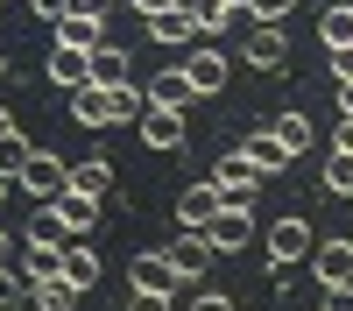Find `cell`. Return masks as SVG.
Instances as JSON below:
<instances>
[{
	"mask_svg": "<svg viewBox=\"0 0 353 311\" xmlns=\"http://www.w3.org/2000/svg\"><path fill=\"white\" fill-rule=\"evenodd\" d=\"M149 36H156L163 50L184 57V50L198 43V21H191V8H170V14H149Z\"/></svg>",
	"mask_w": 353,
	"mask_h": 311,
	"instance_id": "cell-14",
	"label": "cell"
},
{
	"mask_svg": "<svg viewBox=\"0 0 353 311\" xmlns=\"http://www.w3.org/2000/svg\"><path fill=\"white\" fill-rule=\"evenodd\" d=\"M0 85H8V57H0Z\"/></svg>",
	"mask_w": 353,
	"mask_h": 311,
	"instance_id": "cell-41",
	"label": "cell"
},
{
	"mask_svg": "<svg viewBox=\"0 0 353 311\" xmlns=\"http://www.w3.org/2000/svg\"><path fill=\"white\" fill-rule=\"evenodd\" d=\"M14 269H21L28 283H57V276H64V241H21Z\"/></svg>",
	"mask_w": 353,
	"mask_h": 311,
	"instance_id": "cell-7",
	"label": "cell"
},
{
	"mask_svg": "<svg viewBox=\"0 0 353 311\" xmlns=\"http://www.w3.org/2000/svg\"><path fill=\"white\" fill-rule=\"evenodd\" d=\"M191 21H198V36H219V28L233 21V0H184Z\"/></svg>",
	"mask_w": 353,
	"mask_h": 311,
	"instance_id": "cell-25",
	"label": "cell"
},
{
	"mask_svg": "<svg viewBox=\"0 0 353 311\" xmlns=\"http://www.w3.org/2000/svg\"><path fill=\"white\" fill-rule=\"evenodd\" d=\"M212 184H219V198H226V205H254V191H261V177L241 163V149H233V156L212 170Z\"/></svg>",
	"mask_w": 353,
	"mask_h": 311,
	"instance_id": "cell-12",
	"label": "cell"
},
{
	"mask_svg": "<svg viewBox=\"0 0 353 311\" xmlns=\"http://www.w3.org/2000/svg\"><path fill=\"white\" fill-rule=\"evenodd\" d=\"M184 311H233V304H226V297H219V290H198V297H191V304H184Z\"/></svg>",
	"mask_w": 353,
	"mask_h": 311,
	"instance_id": "cell-34",
	"label": "cell"
},
{
	"mask_svg": "<svg viewBox=\"0 0 353 311\" xmlns=\"http://www.w3.org/2000/svg\"><path fill=\"white\" fill-rule=\"evenodd\" d=\"M141 92H149V106H170V113H184L198 92H191V78H184V64H163L149 85H141Z\"/></svg>",
	"mask_w": 353,
	"mask_h": 311,
	"instance_id": "cell-13",
	"label": "cell"
},
{
	"mask_svg": "<svg viewBox=\"0 0 353 311\" xmlns=\"http://www.w3.org/2000/svg\"><path fill=\"white\" fill-rule=\"evenodd\" d=\"M339 121H353V78L339 85Z\"/></svg>",
	"mask_w": 353,
	"mask_h": 311,
	"instance_id": "cell-39",
	"label": "cell"
},
{
	"mask_svg": "<svg viewBox=\"0 0 353 311\" xmlns=\"http://www.w3.org/2000/svg\"><path fill=\"white\" fill-rule=\"evenodd\" d=\"M241 163L254 170V177H276V170H290L297 156H290L283 141H276V128H261V134H248V141H241Z\"/></svg>",
	"mask_w": 353,
	"mask_h": 311,
	"instance_id": "cell-9",
	"label": "cell"
},
{
	"mask_svg": "<svg viewBox=\"0 0 353 311\" xmlns=\"http://www.w3.org/2000/svg\"><path fill=\"white\" fill-rule=\"evenodd\" d=\"M134 128H141V141H149V149H163V156L184 149V113H170V106H141Z\"/></svg>",
	"mask_w": 353,
	"mask_h": 311,
	"instance_id": "cell-10",
	"label": "cell"
},
{
	"mask_svg": "<svg viewBox=\"0 0 353 311\" xmlns=\"http://www.w3.org/2000/svg\"><path fill=\"white\" fill-rule=\"evenodd\" d=\"M325 311H353V283H325Z\"/></svg>",
	"mask_w": 353,
	"mask_h": 311,
	"instance_id": "cell-30",
	"label": "cell"
},
{
	"mask_svg": "<svg viewBox=\"0 0 353 311\" xmlns=\"http://www.w3.org/2000/svg\"><path fill=\"white\" fill-rule=\"evenodd\" d=\"M64 283H71L78 297H85V290H92V283H99V254L85 248V241H78V248H64Z\"/></svg>",
	"mask_w": 353,
	"mask_h": 311,
	"instance_id": "cell-23",
	"label": "cell"
},
{
	"mask_svg": "<svg viewBox=\"0 0 353 311\" xmlns=\"http://www.w3.org/2000/svg\"><path fill=\"white\" fill-rule=\"evenodd\" d=\"M241 57H248L254 71H283V64H290V36H283V28H254Z\"/></svg>",
	"mask_w": 353,
	"mask_h": 311,
	"instance_id": "cell-16",
	"label": "cell"
},
{
	"mask_svg": "<svg viewBox=\"0 0 353 311\" xmlns=\"http://www.w3.org/2000/svg\"><path fill=\"white\" fill-rule=\"evenodd\" d=\"M128 311H170V297H163V290H134Z\"/></svg>",
	"mask_w": 353,
	"mask_h": 311,
	"instance_id": "cell-31",
	"label": "cell"
},
{
	"mask_svg": "<svg viewBox=\"0 0 353 311\" xmlns=\"http://www.w3.org/2000/svg\"><path fill=\"white\" fill-rule=\"evenodd\" d=\"M71 121L78 128H113L121 113H113V85H78L71 92Z\"/></svg>",
	"mask_w": 353,
	"mask_h": 311,
	"instance_id": "cell-11",
	"label": "cell"
},
{
	"mask_svg": "<svg viewBox=\"0 0 353 311\" xmlns=\"http://www.w3.org/2000/svg\"><path fill=\"white\" fill-rule=\"evenodd\" d=\"M205 241H212V254H241L248 241H254V205H219L212 219L198 226Z\"/></svg>",
	"mask_w": 353,
	"mask_h": 311,
	"instance_id": "cell-3",
	"label": "cell"
},
{
	"mask_svg": "<svg viewBox=\"0 0 353 311\" xmlns=\"http://www.w3.org/2000/svg\"><path fill=\"white\" fill-rule=\"evenodd\" d=\"M85 85H128V50L113 43V36H106L92 57H85Z\"/></svg>",
	"mask_w": 353,
	"mask_h": 311,
	"instance_id": "cell-17",
	"label": "cell"
},
{
	"mask_svg": "<svg viewBox=\"0 0 353 311\" xmlns=\"http://www.w3.org/2000/svg\"><path fill=\"white\" fill-rule=\"evenodd\" d=\"M28 14H43V21H64V14H71V0H28Z\"/></svg>",
	"mask_w": 353,
	"mask_h": 311,
	"instance_id": "cell-32",
	"label": "cell"
},
{
	"mask_svg": "<svg viewBox=\"0 0 353 311\" xmlns=\"http://www.w3.org/2000/svg\"><path fill=\"white\" fill-rule=\"evenodd\" d=\"M128 8H134L141 21H149V14H170V8H184V0H128Z\"/></svg>",
	"mask_w": 353,
	"mask_h": 311,
	"instance_id": "cell-35",
	"label": "cell"
},
{
	"mask_svg": "<svg viewBox=\"0 0 353 311\" xmlns=\"http://www.w3.org/2000/svg\"><path fill=\"white\" fill-rule=\"evenodd\" d=\"M14 254H21V248L8 241V226H0V269H14Z\"/></svg>",
	"mask_w": 353,
	"mask_h": 311,
	"instance_id": "cell-38",
	"label": "cell"
},
{
	"mask_svg": "<svg viewBox=\"0 0 353 311\" xmlns=\"http://www.w3.org/2000/svg\"><path fill=\"white\" fill-rule=\"evenodd\" d=\"M276 141H283L290 156H304L311 149V121H304V113H276Z\"/></svg>",
	"mask_w": 353,
	"mask_h": 311,
	"instance_id": "cell-26",
	"label": "cell"
},
{
	"mask_svg": "<svg viewBox=\"0 0 353 311\" xmlns=\"http://www.w3.org/2000/svg\"><path fill=\"white\" fill-rule=\"evenodd\" d=\"M14 184L36 198V205H50V198L71 184V163H64V156H50V149H28V163H21V177H14Z\"/></svg>",
	"mask_w": 353,
	"mask_h": 311,
	"instance_id": "cell-2",
	"label": "cell"
},
{
	"mask_svg": "<svg viewBox=\"0 0 353 311\" xmlns=\"http://www.w3.org/2000/svg\"><path fill=\"white\" fill-rule=\"evenodd\" d=\"M233 8H248V0H233Z\"/></svg>",
	"mask_w": 353,
	"mask_h": 311,
	"instance_id": "cell-43",
	"label": "cell"
},
{
	"mask_svg": "<svg viewBox=\"0 0 353 311\" xmlns=\"http://www.w3.org/2000/svg\"><path fill=\"white\" fill-rule=\"evenodd\" d=\"M219 205H226V198H219V184L205 177V184H191L184 198H176V226H205V219H212Z\"/></svg>",
	"mask_w": 353,
	"mask_h": 311,
	"instance_id": "cell-19",
	"label": "cell"
},
{
	"mask_svg": "<svg viewBox=\"0 0 353 311\" xmlns=\"http://www.w3.org/2000/svg\"><path fill=\"white\" fill-rule=\"evenodd\" d=\"M50 85H57V92H78V85H85V50H50Z\"/></svg>",
	"mask_w": 353,
	"mask_h": 311,
	"instance_id": "cell-22",
	"label": "cell"
},
{
	"mask_svg": "<svg viewBox=\"0 0 353 311\" xmlns=\"http://www.w3.org/2000/svg\"><path fill=\"white\" fill-rule=\"evenodd\" d=\"M311 248H318V234H311V219H297V212H283V219L269 226V262H276V269H290V262H311Z\"/></svg>",
	"mask_w": 353,
	"mask_h": 311,
	"instance_id": "cell-4",
	"label": "cell"
},
{
	"mask_svg": "<svg viewBox=\"0 0 353 311\" xmlns=\"http://www.w3.org/2000/svg\"><path fill=\"white\" fill-rule=\"evenodd\" d=\"M50 28H57V50H85V57H92V50L106 43V14H78V8H71L64 21H50Z\"/></svg>",
	"mask_w": 353,
	"mask_h": 311,
	"instance_id": "cell-8",
	"label": "cell"
},
{
	"mask_svg": "<svg viewBox=\"0 0 353 311\" xmlns=\"http://www.w3.org/2000/svg\"><path fill=\"white\" fill-rule=\"evenodd\" d=\"M318 43H325V50H346L353 43V0H332V8L318 14Z\"/></svg>",
	"mask_w": 353,
	"mask_h": 311,
	"instance_id": "cell-21",
	"label": "cell"
},
{
	"mask_svg": "<svg viewBox=\"0 0 353 311\" xmlns=\"http://www.w3.org/2000/svg\"><path fill=\"white\" fill-rule=\"evenodd\" d=\"M318 311H325V304H318Z\"/></svg>",
	"mask_w": 353,
	"mask_h": 311,
	"instance_id": "cell-44",
	"label": "cell"
},
{
	"mask_svg": "<svg viewBox=\"0 0 353 311\" xmlns=\"http://www.w3.org/2000/svg\"><path fill=\"white\" fill-rule=\"evenodd\" d=\"M290 8H297V0H248L254 28H283V21H290Z\"/></svg>",
	"mask_w": 353,
	"mask_h": 311,
	"instance_id": "cell-28",
	"label": "cell"
},
{
	"mask_svg": "<svg viewBox=\"0 0 353 311\" xmlns=\"http://www.w3.org/2000/svg\"><path fill=\"white\" fill-rule=\"evenodd\" d=\"M113 156H85V163H71V191H92V198H106L113 191Z\"/></svg>",
	"mask_w": 353,
	"mask_h": 311,
	"instance_id": "cell-20",
	"label": "cell"
},
{
	"mask_svg": "<svg viewBox=\"0 0 353 311\" xmlns=\"http://www.w3.org/2000/svg\"><path fill=\"white\" fill-rule=\"evenodd\" d=\"M28 149H36V141H28L21 128H8V134H0V184H14V177H21V163H28Z\"/></svg>",
	"mask_w": 353,
	"mask_h": 311,
	"instance_id": "cell-24",
	"label": "cell"
},
{
	"mask_svg": "<svg viewBox=\"0 0 353 311\" xmlns=\"http://www.w3.org/2000/svg\"><path fill=\"white\" fill-rule=\"evenodd\" d=\"M311 276L318 283H353V241H318L311 248Z\"/></svg>",
	"mask_w": 353,
	"mask_h": 311,
	"instance_id": "cell-15",
	"label": "cell"
},
{
	"mask_svg": "<svg viewBox=\"0 0 353 311\" xmlns=\"http://www.w3.org/2000/svg\"><path fill=\"white\" fill-rule=\"evenodd\" d=\"M0 212H8V184H0Z\"/></svg>",
	"mask_w": 353,
	"mask_h": 311,
	"instance_id": "cell-42",
	"label": "cell"
},
{
	"mask_svg": "<svg viewBox=\"0 0 353 311\" xmlns=\"http://www.w3.org/2000/svg\"><path fill=\"white\" fill-rule=\"evenodd\" d=\"M163 254H170V269H176V283H205V269L219 262V254H212V241H205L198 226H184V234H176V241H170Z\"/></svg>",
	"mask_w": 353,
	"mask_h": 311,
	"instance_id": "cell-5",
	"label": "cell"
},
{
	"mask_svg": "<svg viewBox=\"0 0 353 311\" xmlns=\"http://www.w3.org/2000/svg\"><path fill=\"white\" fill-rule=\"evenodd\" d=\"M332 149H339V156H353V121H339V134H332Z\"/></svg>",
	"mask_w": 353,
	"mask_h": 311,
	"instance_id": "cell-37",
	"label": "cell"
},
{
	"mask_svg": "<svg viewBox=\"0 0 353 311\" xmlns=\"http://www.w3.org/2000/svg\"><path fill=\"white\" fill-rule=\"evenodd\" d=\"M346 78H353V43H346V50H332V85H346Z\"/></svg>",
	"mask_w": 353,
	"mask_h": 311,
	"instance_id": "cell-33",
	"label": "cell"
},
{
	"mask_svg": "<svg viewBox=\"0 0 353 311\" xmlns=\"http://www.w3.org/2000/svg\"><path fill=\"white\" fill-rule=\"evenodd\" d=\"M176 64H184V78H191V92L198 99H212V92H226V78H233V64H226V50L212 43V36H198L184 57H176Z\"/></svg>",
	"mask_w": 353,
	"mask_h": 311,
	"instance_id": "cell-1",
	"label": "cell"
},
{
	"mask_svg": "<svg viewBox=\"0 0 353 311\" xmlns=\"http://www.w3.org/2000/svg\"><path fill=\"white\" fill-rule=\"evenodd\" d=\"M8 128H14V113H8V106H0V134H8Z\"/></svg>",
	"mask_w": 353,
	"mask_h": 311,
	"instance_id": "cell-40",
	"label": "cell"
},
{
	"mask_svg": "<svg viewBox=\"0 0 353 311\" xmlns=\"http://www.w3.org/2000/svg\"><path fill=\"white\" fill-rule=\"evenodd\" d=\"M134 290H163V297H176V269H170V254L163 248H149V254H134Z\"/></svg>",
	"mask_w": 353,
	"mask_h": 311,
	"instance_id": "cell-18",
	"label": "cell"
},
{
	"mask_svg": "<svg viewBox=\"0 0 353 311\" xmlns=\"http://www.w3.org/2000/svg\"><path fill=\"white\" fill-rule=\"evenodd\" d=\"M325 191L332 198H353V156H339V149L325 156Z\"/></svg>",
	"mask_w": 353,
	"mask_h": 311,
	"instance_id": "cell-27",
	"label": "cell"
},
{
	"mask_svg": "<svg viewBox=\"0 0 353 311\" xmlns=\"http://www.w3.org/2000/svg\"><path fill=\"white\" fill-rule=\"evenodd\" d=\"M99 205H106V198H92V191H71V184H64V191L50 198V219H57V226H64V234L78 241V234H92V226H99Z\"/></svg>",
	"mask_w": 353,
	"mask_h": 311,
	"instance_id": "cell-6",
	"label": "cell"
},
{
	"mask_svg": "<svg viewBox=\"0 0 353 311\" xmlns=\"http://www.w3.org/2000/svg\"><path fill=\"white\" fill-rule=\"evenodd\" d=\"M14 290H21V269H0V311L14 304Z\"/></svg>",
	"mask_w": 353,
	"mask_h": 311,
	"instance_id": "cell-36",
	"label": "cell"
},
{
	"mask_svg": "<svg viewBox=\"0 0 353 311\" xmlns=\"http://www.w3.org/2000/svg\"><path fill=\"white\" fill-rule=\"evenodd\" d=\"M21 241H64V226H57V219H50V205H43L36 219H28V226H21Z\"/></svg>",
	"mask_w": 353,
	"mask_h": 311,
	"instance_id": "cell-29",
	"label": "cell"
}]
</instances>
